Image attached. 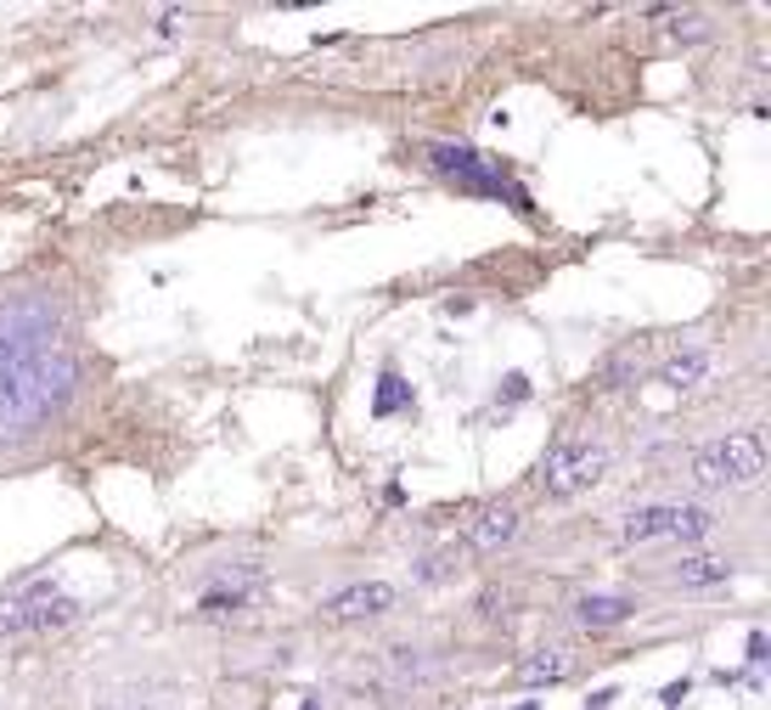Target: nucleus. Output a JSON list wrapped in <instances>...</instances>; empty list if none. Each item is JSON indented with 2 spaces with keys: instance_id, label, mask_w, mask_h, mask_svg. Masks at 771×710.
<instances>
[{
  "instance_id": "obj_12",
  "label": "nucleus",
  "mask_w": 771,
  "mask_h": 710,
  "mask_svg": "<svg viewBox=\"0 0 771 710\" xmlns=\"http://www.w3.org/2000/svg\"><path fill=\"white\" fill-rule=\"evenodd\" d=\"M732 575H737V564L715 559V553H687V559L670 564V580H676V587H715V580H732Z\"/></svg>"
},
{
  "instance_id": "obj_20",
  "label": "nucleus",
  "mask_w": 771,
  "mask_h": 710,
  "mask_svg": "<svg viewBox=\"0 0 771 710\" xmlns=\"http://www.w3.org/2000/svg\"><path fill=\"white\" fill-rule=\"evenodd\" d=\"M676 35H687V40H698V35H703V17H676Z\"/></svg>"
},
{
  "instance_id": "obj_21",
  "label": "nucleus",
  "mask_w": 771,
  "mask_h": 710,
  "mask_svg": "<svg viewBox=\"0 0 771 710\" xmlns=\"http://www.w3.org/2000/svg\"><path fill=\"white\" fill-rule=\"evenodd\" d=\"M614 699H620V694H614V688H597V694H591V699H586V710H609V705H614Z\"/></svg>"
},
{
  "instance_id": "obj_4",
  "label": "nucleus",
  "mask_w": 771,
  "mask_h": 710,
  "mask_svg": "<svg viewBox=\"0 0 771 710\" xmlns=\"http://www.w3.org/2000/svg\"><path fill=\"white\" fill-rule=\"evenodd\" d=\"M602 474H609V445L602 440H552L541 451V468H535L547 497H580Z\"/></svg>"
},
{
  "instance_id": "obj_11",
  "label": "nucleus",
  "mask_w": 771,
  "mask_h": 710,
  "mask_svg": "<svg viewBox=\"0 0 771 710\" xmlns=\"http://www.w3.org/2000/svg\"><path fill=\"white\" fill-rule=\"evenodd\" d=\"M568 671H575V649H568V642H547V649H535V654L518 665V683L541 688V683H563Z\"/></svg>"
},
{
  "instance_id": "obj_1",
  "label": "nucleus",
  "mask_w": 771,
  "mask_h": 710,
  "mask_svg": "<svg viewBox=\"0 0 771 710\" xmlns=\"http://www.w3.org/2000/svg\"><path fill=\"white\" fill-rule=\"evenodd\" d=\"M79 362L62 344H40L0 362V440H28L69 406Z\"/></svg>"
},
{
  "instance_id": "obj_8",
  "label": "nucleus",
  "mask_w": 771,
  "mask_h": 710,
  "mask_svg": "<svg viewBox=\"0 0 771 710\" xmlns=\"http://www.w3.org/2000/svg\"><path fill=\"white\" fill-rule=\"evenodd\" d=\"M394 603H400V592L389 587V580H355V587L332 592L321 603V615L327 621H378V615H389Z\"/></svg>"
},
{
  "instance_id": "obj_10",
  "label": "nucleus",
  "mask_w": 771,
  "mask_h": 710,
  "mask_svg": "<svg viewBox=\"0 0 771 710\" xmlns=\"http://www.w3.org/2000/svg\"><path fill=\"white\" fill-rule=\"evenodd\" d=\"M631 615H636V598H625V592H586V598L575 603V621H580L586 632L620 626V621H631Z\"/></svg>"
},
{
  "instance_id": "obj_16",
  "label": "nucleus",
  "mask_w": 771,
  "mask_h": 710,
  "mask_svg": "<svg viewBox=\"0 0 771 710\" xmlns=\"http://www.w3.org/2000/svg\"><path fill=\"white\" fill-rule=\"evenodd\" d=\"M248 603V592H204V603H197V615H237V609Z\"/></svg>"
},
{
  "instance_id": "obj_6",
  "label": "nucleus",
  "mask_w": 771,
  "mask_h": 710,
  "mask_svg": "<svg viewBox=\"0 0 771 710\" xmlns=\"http://www.w3.org/2000/svg\"><path fill=\"white\" fill-rule=\"evenodd\" d=\"M715 530V513L698 507V502H653V507H636L625 513L620 541H698Z\"/></svg>"
},
{
  "instance_id": "obj_5",
  "label": "nucleus",
  "mask_w": 771,
  "mask_h": 710,
  "mask_svg": "<svg viewBox=\"0 0 771 710\" xmlns=\"http://www.w3.org/2000/svg\"><path fill=\"white\" fill-rule=\"evenodd\" d=\"M428 164L440 170V175H456V186H467V192H485V198H501V204H513L518 215H529L535 204H529V192L518 186V181H507V170H495L485 152H474V147H451V142H433L428 147Z\"/></svg>"
},
{
  "instance_id": "obj_2",
  "label": "nucleus",
  "mask_w": 771,
  "mask_h": 710,
  "mask_svg": "<svg viewBox=\"0 0 771 710\" xmlns=\"http://www.w3.org/2000/svg\"><path fill=\"white\" fill-rule=\"evenodd\" d=\"M766 479V434L737 429L693 451V486L698 491H749Z\"/></svg>"
},
{
  "instance_id": "obj_22",
  "label": "nucleus",
  "mask_w": 771,
  "mask_h": 710,
  "mask_svg": "<svg viewBox=\"0 0 771 710\" xmlns=\"http://www.w3.org/2000/svg\"><path fill=\"white\" fill-rule=\"evenodd\" d=\"M102 710H142V705H102Z\"/></svg>"
},
{
  "instance_id": "obj_7",
  "label": "nucleus",
  "mask_w": 771,
  "mask_h": 710,
  "mask_svg": "<svg viewBox=\"0 0 771 710\" xmlns=\"http://www.w3.org/2000/svg\"><path fill=\"white\" fill-rule=\"evenodd\" d=\"M51 339H57V305L51 299L23 294V299L0 305V362H7V355H23V350H40Z\"/></svg>"
},
{
  "instance_id": "obj_17",
  "label": "nucleus",
  "mask_w": 771,
  "mask_h": 710,
  "mask_svg": "<svg viewBox=\"0 0 771 710\" xmlns=\"http://www.w3.org/2000/svg\"><path fill=\"white\" fill-rule=\"evenodd\" d=\"M501 395H507V401H524V395H529V378H524V372H507V378H501Z\"/></svg>"
},
{
  "instance_id": "obj_3",
  "label": "nucleus",
  "mask_w": 771,
  "mask_h": 710,
  "mask_svg": "<svg viewBox=\"0 0 771 710\" xmlns=\"http://www.w3.org/2000/svg\"><path fill=\"white\" fill-rule=\"evenodd\" d=\"M85 615V603L69 598L51 580H28V587L0 598V637H40V632H62Z\"/></svg>"
},
{
  "instance_id": "obj_18",
  "label": "nucleus",
  "mask_w": 771,
  "mask_h": 710,
  "mask_svg": "<svg viewBox=\"0 0 771 710\" xmlns=\"http://www.w3.org/2000/svg\"><path fill=\"white\" fill-rule=\"evenodd\" d=\"M687 688H693V683H687V676H682V683H670V688L659 694V705H664V710H676V705L687 699Z\"/></svg>"
},
{
  "instance_id": "obj_23",
  "label": "nucleus",
  "mask_w": 771,
  "mask_h": 710,
  "mask_svg": "<svg viewBox=\"0 0 771 710\" xmlns=\"http://www.w3.org/2000/svg\"><path fill=\"white\" fill-rule=\"evenodd\" d=\"M518 710H535V705H518Z\"/></svg>"
},
{
  "instance_id": "obj_14",
  "label": "nucleus",
  "mask_w": 771,
  "mask_h": 710,
  "mask_svg": "<svg viewBox=\"0 0 771 710\" xmlns=\"http://www.w3.org/2000/svg\"><path fill=\"white\" fill-rule=\"evenodd\" d=\"M400 406H412V383L400 378L394 367H383V378H378V395H372V417H389V412H400Z\"/></svg>"
},
{
  "instance_id": "obj_15",
  "label": "nucleus",
  "mask_w": 771,
  "mask_h": 710,
  "mask_svg": "<svg viewBox=\"0 0 771 710\" xmlns=\"http://www.w3.org/2000/svg\"><path fill=\"white\" fill-rule=\"evenodd\" d=\"M389 665H394L400 676H440V671H445L440 660H423L417 649H389Z\"/></svg>"
},
{
  "instance_id": "obj_9",
  "label": "nucleus",
  "mask_w": 771,
  "mask_h": 710,
  "mask_svg": "<svg viewBox=\"0 0 771 710\" xmlns=\"http://www.w3.org/2000/svg\"><path fill=\"white\" fill-rule=\"evenodd\" d=\"M513 536H518V507H507V502L479 507L474 525H467V547H474V553H501Z\"/></svg>"
},
{
  "instance_id": "obj_13",
  "label": "nucleus",
  "mask_w": 771,
  "mask_h": 710,
  "mask_svg": "<svg viewBox=\"0 0 771 710\" xmlns=\"http://www.w3.org/2000/svg\"><path fill=\"white\" fill-rule=\"evenodd\" d=\"M703 378H710V350H682L659 372V383H670V390H698Z\"/></svg>"
},
{
  "instance_id": "obj_19",
  "label": "nucleus",
  "mask_w": 771,
  "mask_h": 710,
  "mask_svg": "<svg viewBox=\"0 0 771 710\" xmlns=\"http://www.w3.org/2000/svg\"><path fill=\"white\" fill-rule=\"evenodd\" d=\"M766 649H771L766 632H749V665H760V660H766Z\"/></svg>"
}]
</instances>
